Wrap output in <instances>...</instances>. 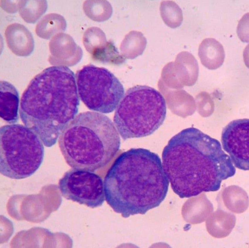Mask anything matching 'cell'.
<instances>
[{"label": "cell", "instance_id": "20", "mask_svg": "<svg viewBox=\"0 0 249 248\" xmlns=\"http://www.w3.org/2000/svg\"><path fill=\"white\" fill-rule=\"evenodd\" d=\"M46 230L34 227L18 233L12 240V247H44V234Z\"/></svg>", "mask_w": 249, "mask_h": 248}, {"label": "cell", "instance_id": "4", "mask_svg": "<svg viewBox=\"0 0 249 248\" xmlns=\"http://www.w3.org/2000/svg\"><path fill=\"white\" fill-rule=\"evenodd\" d=\"M58 142L68 165L92 172L108 164L119 151L121 143L111 119L92 111L76 116L62 131Z\"/></svg>", "mask_w": 249, "mask_h": 248}, {"label": "cell", "instance_id": "8", "mask_svg": "<svg viewBox=\"0 0 249 248\" xmlns=\"http://www.w3.org/2000/svg\"><path fill=\"white\" fill-rule=\"evenodd\" d=\"M58 187L67 199L92 208L101 206L105 199L104 182L94 172L72 168L60 179Z\"/></svg>", "mask_w": 249, "mask_h": 248}, {"label": "cell", "instance_id": "12", "mask_svg": "<svg viewBox=\"0 0 249 248\" xmlns=\"http://www.w3.org/2000/svg\"><path fill=\"white\" fill-rule=\"evenodd\" d=\"M4 34L8 47L16 55L26 56L32 52L34 45L33 38L24 25L11 23L6 27Z\"/></svg>", "mask_w": 249, "mask_h": 248}, {"label": "cell", "instance_id": "13", "mask_svg": "<svg viewBox=\"0 0 249 248\" xmlns=\"http://www.w3.org/2000/svg\"><path fill=\"white\" fill-rule=\"evenodd\" d=\"M169 65L175 71L179 72V85L191 86L196 82L198 76L199 68L194 57L187 51H182L177 56L175 62Z\"/></svg>", "mask_w": 249, "mask_h": 248}, {"label": "cell", "instance_id": "27", "mask_svg": "<svg viewBox=\"0 0 249 248\" xmlns=\"http://www.w3.org/2000/svg\"><path fill=\"white\" fill-rule=\"evenodd\" d=\"M0 1L1 7L7 12L13 13L19 10L21 0H17L16 2H10L6 0Z\"/></svg>", "mask_w": 249, "mask_h": 248}, {"label": "cell", "instance_id": "9", "mask_svg": "<svg viewBox=\"0 0 249 248\" xmlns=\"http://www.w3.org/2000/svg\"><path fill=\"white\" fill-rule=\"evenodd\" d=\"M249 121L247 119L233 120L223 129L221 141L223 149L233 165L243 170L249 169Z\"/></svg>", "mask_w": 249, "mask_h": 248}, {"label": "cell", "instance_id": "6", "mask_svg": "<svg viewBox=\"0 0 249 248\" xmlns=\"http://www.w3.org/2000/svg\"><path fill=\"white\" fill-rule=\"evenodd\" d=\"M43 144L39 137L25 126L12 124L1 127V173L15 179L32 175L43 161Z\"/></svg>", "mask_w": 249, "mask_h": 248}, {"label": "cell", "instance_id": "1", "mask_svg": "<svg viewBox=\"0 0 249 248\" xmlns=\"http://www.w3.org/2000/svg\"><path fill=\"white\" fill-rule=\"evenodd\" d=\"M162 160L173 190L181 198L216 191L236 171L220 142L194 127L184 129L170 139Z\"/></svg>", "mask_w": 249, "mask_h": 248}, {"label": "cell", "instance_id": "24", "mask_svg": "<svg viewBox=\"0 0 249 248\" xmlns=\"http://www.w3.org/2000/svg\"><path fill=\"white\" fill-rule=\"evenodd\" d=\"M160 10L162 19L168 26L175 28L182 24L183 20L182 11L174 1H162L160 4Z\"/></svg>", "mask_w": 249, "mask_h": 248}, {"label": "cell", "instance_id": "15", "mask_svg": "<svg viewBox=\"0 0 249 248\" xmlns=\"http://www.w3.org/2000/svg\"><path fill=\"white\" fill-rule=\"evenodd\" d=\"M195 196L185 202L182 211L185 220L192 224L204 221L214 210L212 203L204 193Z\"/></svg>", "mask_w": 249, "mask_h": 248}, {"label": "cell", "instance_id": "11", "mask_svg": "<svg viewBox=\"0 0 249 248\" xmlns=\"http://www.w3.org/2000/svg\"><path fill=\"white\" fill-rule=\"evenodd\" d=\"M49 47L51 54L49 60L52 64L72 65L79 60L82 55L81 48L67 34L62 33L54 36Z\"/></svg>", "mask_w": 249, "mask_h": 248}, {"label": "cell", "instance_id": "18", "mask_svg": "<svg viewBox=\"0 0 249 248\" xmlns=\"http://www.w3.org/2000/svg\"><path fill=\"white\" fill-rule=\"evenodd\" d=\"M221 195L225 206L232 212L241 213L248 207L249 198L247 194L238 186L231 185L225 188Z\"/></svg>", "mask_w": 249, "mask_h": 248}, {"label": "cell", "instance_id": "3", "mask_svg": "<svg viewBox=\"0 0 249 248\" xmlns=\"http://www.w3.org/2000/svg\"><path fill=\"white\" fill-rule=\"evenodd\" d=\"M79 100L75 76L63 65L48 68L31 80L21 99L24 125L50 147L77 113Z\"/></svg>", "mask_w": 249, "mask_h": 248}, {"label": "cell", "instance_id": "2", "mask_svg": "<svg viewBox=\"0 0 249 248\" xmlns=\"http://www.w3.org/2000/svg\"><path fill=\"white\" fill-rule=\"evenodd\" d=\"M169 182L157 154L132 148L120 154L108 170L104 181L105 199L124 218L144 214L164 200Z\"/></svg>", "mask_w": 249, "mask_h": 248}, {"label": "cell", "instance_id": "14", "mask_svg": "<svg viewBox=\"0 0 249 248\" xmlns=\"http://www.w3.org/2000/svg\"><path fill=\"white\" fill-rule=\"evenodd\" d=\"M18 92L15 87L5 81L0 82V117L9 124L17 122L19 118Z\"/></svg>", "mask_w": 249, "mask_h": 248}, {"label": "cell", "instance_id": "22", "mask_svg": "<svg viewBox=\"0 0 249 248\" xmlns=\"http://www.w3.org/2000/svg\"><path fill=\"white\" fill-rule=\"evenodd\" d=\"M83 9L88 17L98 22L108 20L113 12L111 4L104 0H86L83 4Z\"/></svg>", "mask_w": 249, "mask_h": 248}, {"label": "cell", "instance_id": "17", "mask_svg": "<svg viewBox=\"0 0 249 248\" xmlns=\"http://www.w3.org/2000/svg\"><path fill=\"white\" fill-rule=\"evenodd\" d=\"M236 221L234 214L218 209L212 212L206 219V230L213 237L224 238L231 233L235 226Z\"/></svg>", "mask_w": 249, "mask_h": 248}, {"label": "cell", "instance_id": "26", "mask_svg": "<svg viewBox=\"0 0 249 248\" xmlns=\"http://www.w3.org/2000/svg\"><path fill=\"white\" fill-rule=\"evenodd\" d=\"M237 33L243 42H248V13L243 15L237 27Z\"/></svg>", "mask_w": 249, "mask_h": 248}, {"label": "cell", "instance_id": "25", "mask_svg": "<svg viewBox=\"0 0 249 248\" xmlns=\"http://www.w3.org/2000/svg\"><path fill=\"white\" fill-rule=\"evenodd\" d=\"M82 42L87 50L92 54L104 45L107 41L105 33L101 29L92 27L88 28L84 32Z\"/></svg>", "mask_w": 249, "mask_h": 248}, {"label": "cell", "instance_id": "19", "mask_svg": "<svg viewBox=\"0 0 249 248\" xmlns=\"http://www.w3.org/2000/svg\"><path fill=\"white\" fill-rule=\"evenodd\" d=\"M67 23L61 15L52 13L43 17L37 23L35 32L40 38L49 39L56 34L65 31Z\"/></svg>", "mask_w": 249, "mask_h": 248}, {"label": "cell", "instance_id": "21", "mask_svg": "<svg viewBox=\"0 0 249 248\" xmlns=\"http://www.w3.org/2000/svg\"><path fill=\"white\" fill-rule=\"evenodd\" d=\"M147 43L146 39L141 32L133 31L126 35L120 48L124 56L134 58L142 54Z\"/></svg>", "mask_w": 249, "mask_h": 248}, {"label": "cell", "instance_id": "5", "mask_svg": "<svg viewBox=\"0 0 249 248\" xmlns=\"http://www.w3.org/2000/svg\"><path fill=\"white\" fill-rule=\"evenodd\" d=\"M166 114L162 94L151 87L138 85L124 93L116 108L114 122L125 140L152 134L163 124Z\"/></svg>", "mask_w": 249, "mask_h": 248}, {"label": "cell", "instance_id": "7", "mask_svg": "<svg viewBox=\"0 0 249 248\" xmlns=\"http://www.w3.org/2000/svg\"><path fill=\"white\" fill-rule=\"evenodd\" d=\"M76 76L79 96L89 109L107 114L116 109L124 90L113 73L105 68L89 64L79 70Z\"/></svg>", "mask_w": 249, "mask_h": 248}, {"label": "cell", "instance_id": "16", "mask_svg": "<svg viewBox=\"0 0 249 248\" xmlns=\"http://www.w3.org/2000/svg\"><path fill=\"white\" fill-rule=\"evenodd\" d=\"M198 55L201 64L210 70L219 68L225 58L223 46L213 38H206L202 41L199 46Z\"/></svg>", "mask_w": 249, "mask_h": 248}, {"label": "cell", "instance_id": "23", "mask_svg": "<svg viewBox=\"0 0 249 248\" xmlns=\"http://www.w3.org/2000/svg\"><path fill=\"white\" fill-rule=\"evenodd\" d=\"M46 0H21L20 16L26 22L35 23L47 10Z\"/></svg>", "mask_w": 249, "mask_h": 248}, {"label": "cell", "instance_id": "10", "mask_svg": "<svg viewBox=\"0 0 249 248\" xmlns=\"http://www.w3.org/2000/svg\"><path fill=\"white\" fill-rule=\"evenodd\" d=\"M47 203L41 193L27 196L16 195L9 199L6 208L9 215L14 219L39 223L49 215V207Z\"/></svg>", "mask_w": 249, "mask_h": 248}]
</instances>
